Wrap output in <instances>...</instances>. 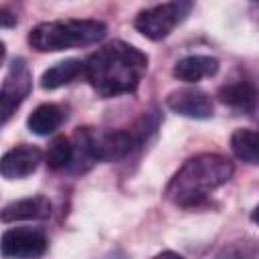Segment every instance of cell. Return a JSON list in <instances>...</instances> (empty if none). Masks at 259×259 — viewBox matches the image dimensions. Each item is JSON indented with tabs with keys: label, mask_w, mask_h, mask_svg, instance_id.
<instances>
[{
	"label": "cell",
	"mask_w": 259,
	"mask_h": 259,
	"mask_svg": "<svg viewBox=\"0 0 259 259\" xmlns=\"http://www.w3.org/2000/svg\"><path fill=\"white\" fill-rule=\"evenodd\" d=\"M148 71V55L123 40L97 49L83 63V73L101 97L134 93Z\"/></svg>",
	"instance_id": "6da1fadb"
},
{
	"label": "cell",
	"mask_w": 259,
	"mask_h": 259,
	"mask_svg": "<svg viewBox=\"0 0 259 259\" xmlns=\"http://www.w3.org/2000/svg\"><path fill=\"white\" fill-rule=\"evenodd\" d=\"M235 166L221 154H198L188 158L166 186V198L176 206H196L206 196L229 182Z\"/></svg>",
	"instance_id": "7a4b0ae2"
},
{
	"label": "cell",
	"mask_w": 259,
	"mask_h": 259,
	"mask_svg": "<svg viewBox=\"0 0 259 259\" xmlns=\"http://www.w3.org/2000/svg\"><path fill=\"white\" fill-rule=\"evenodd\" d=\"M107 28L91 18H65L40 22L28 32V45L38 53H57L65 49H79L99 42Z\"/></svg>",
	"instance_id": "3957f363"
},
{
	"label": "cell",
	"mask_w": 259,
	"mask_h": 259,
	"mask_svg": "<svg viewBox=\"0 0 259 259\" xmlns=\"http://www.w3.org/2000/svg\"><path fill=\"white\" fill-rule=\"evenodd\" d=\"M190 8H192L190 2H166V4H158V6H152V8H146V10L138 12V16L134 20V26L146 38H150V40H162V38H166L174 30V26L178 22H182L188 16Z\"/></svg>",
	"instance_id": "277c9868"
},
{
	"label": "cell",
	"mask_w": 259,
	"mask_h": 259,
	"mask_svg": "<svg viewBox=\"0 0 259 259\" xmlns=\"http://www.w3.org/2000/svg\"><path fill=\"white\" fill-rule=\"evenodd\" d=\"M47 237L32 227H14L0 237V253L6 259H36L47 251Z\"/></svg>",
	"instance_id": "5b68a950"
},
{
	"label": "cell",
	"mask_w": 259,
	"mask_h": 259,
	"mask_svg": "<svg viewBox=\"0 0 259 259\" xmlns=\"http://www.w3.org/2000/svg\"><path fill=\"white\" fill-rule=\"evenodd\" d=\"M32 89V75L24 59H14L6 73L2 91H0V121H6L12 111L28 97Z\"/></svg>",
	"instance_id": "8992f818"
},
{
	"label": "cell",
	"mask_w": 259,
	"mask_h": 259,
	"mask_svg": "<svg viewBox=\"0 0 259 259\" xmlns=\"http://www.w3.org/2000/svg\"><path fill=\"white\" fill-rule=\"evenodd\" d=\"M166 105L174 113H180L192 119H208L212 117V111H214L210 95L196 87H184V89L172 91L166 99Z\"/></svg>",
	"instance_id": "52a82bcc"
},
{
	"label": "cell",
	"mask_w": 259,
	"mask_h": 259,
	"mask_svg": "<svg viewBox=\"0 0 259 259\" xmlns=\"http://www.w3.org/2000/svg\"><path fill=\"white\" fill-rule=\"evenodd\" d=\"M40 162H42V152L36 146L30 144L14 146L0 158V176H4L6 180L26 178L38 168Z\"/></svg>",
	"instance_id": "ba28073f"
},
{
	"label": "cell",
	"mask_w": 259,
	"mask_h": 259,
	"mask_svg": "<svg viewBox=\"0 0 259 259\" xmlns=\"http://www.w3.org/2000/svg\"><path fill=\"white\" fill-rule=\"evenodd\" d=\"M51 217V200L42 194L26 196L6 204L0 210L2 223H16V221H40Z\"/></svg>",
	"instance_id": "9c48e42d"
},
{
	"label": "cell",
	"mask_w": 259,
	"mask_h": 259,
	"mask_svg": "<svg viewBox=\"0 0 259 259\" xmlns=\"http://www.w3.org/2000/svg\"><path fill=\"white\" fill-rule=\"evenodd\" d=\"M219 71V61L214 57H208V55H190V57H184L180 59L172 73L178 81H184V83H196L204 77H212L217 75Z\"/></svg>",
	"instance_id": "30bf717a"
},
{
	"label": "cell",
	"mask_w": 259,
	"mask_h": 259,
	"mask_svg": "<svg viewBox=\"0 0 259 259\" xmlns=\"http://www.w3.org/2000/svg\"><path fill=\"white\" fill-rule=\"evenodd\" d=\"M217 97L231 105V107H237V109H243L245 113H253L255 111V101H257V91L253 87V83L249 81H233V83H227L219 89Z\"/></svg>",
	"instance_id": "8fae6325"
},
{
	"label": "cell",
	"mask_w": 259,
	"mask_h": 259,
	"mask_svg": "<svg viewBox=\"0 0 259 259\" xmlns=\"http://www.w3.org/2000/svg\"><path fill=\"white\" fill-rule=\"evenodd\" d=\"M63 117H65V113H63V109L59 105H55V103H42V105H38L28 115L26 125L36 136H49V134H53V132L59 130V125L63 123Z\"/></svg>",
	"instance_id": "7c38bea8"
},
{
	"label": "cell",
	"mask_w": 259,
	"mask_h": 259,
	"mask_svg": "<svg viewBox=\"0 0 259 259\" xmlns=\"http://www.w3.org/2000/svg\"><path fill=\"white\" fill-rule=\"evenodd\" d=\"M83 73V63L79 59H65L53 67H49L42 77H40V87L42 89H59L73 79H77Z\"/></svg>",
	"instance_id": "4fadbf2b"
},
{
	"label": "cell",
	"mask_w": 259,
	"mask_h": 259,
	"mask_svg": "<svg viewBox=\"0 0 259 259\" xmlns=\"http://www.w3.org/2000/svg\"><path fill=\"white\" fill-rule=\"evenodd\" d=\"M231 150L235 158L247 162V164H257L259 160V138L255 130L241 127L235 130L231 136Z\"/></svg>",
	"instance_id": "5bb4252c"
},
{
	"label": "cell",
	"mask_w": 259,
	"mask_h": 259,
	"mask_svg": "<svg viewBox=\"0 0 259 259\" xmlns=\"http://www.w3.org/2000/svg\"><path fill=\"white\" fill-rule=\"evenodd\" d=\"M71 158H73V144H71V140L65 138V136H57L51 142L49 150H47V156H45L47 166L51 170H61V168H67L71 164Z\"/></svg>",
	"instance_id": "9a60e30c"
},
{
	"label": "cell",
	"mask_w": 259,
	"mask_h": 259,
	"mask_svg": "<svg viewBox=\"0 0 259 259\" xmlns=\"http://www.w3.org/2000/svg\"><path fill=\"white\" fill-rule=\"evenodd\" d=\"M217 259H257V245L255 241H235L225 245Z\"/></svg>",
	"instance_id": "2e32d148"
},
{
	"label": "cell",
	"mask_w": 259,
	"mask_h": 259,
	"mask_svg": "<svg viewBox=\"0 0 259 259\" xmlns=\"http://www.w3.org/2000/svg\"><path fill=\"white\" fill-rule=\"evenodd\" d=\"M16 24V14L8 8H0V28H10Z\"/></svg>",
	"instance_id": "e0dca14e"
},
{
	"label": "cell",
	"mask_w": 259,
	"mask_h": 259,
	"mask_svg": "<svg viewBox=\"0 0 259 259\" xmlns=\"http://www.w3.org/2000/svg\"><path fill=\"white\" fill-rule=\"evenodd\" d=\"M152 259H184V257L178 255V253H174V251H164V253H160V255H156Z\"/></svg>",
	"instance_id": "ac0fdd59"
},
{
	"label": "cell",
	"mask_w": 259,
	"mask_h": 259,
	"mask_svg": "<svg viewBox=\"0 0 259 259\" xmlns=\"http://www.w3.org/2000/svg\"><path fill=\"white\" fill-rule=\"evenodd\" d=\"M4 57H6V45L0 40V63L4 61Z\"/></svg>",
	"instance_id": "d6986e66"
}]
</instances>
